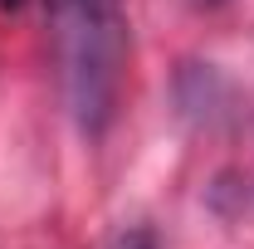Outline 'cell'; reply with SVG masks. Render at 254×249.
I'll return each instance as SVG.
<instances>
[{
	"label": "cell",
	"mask_w": 254,
	"mask_h": 249,
	"mask_svg": "<svg viewBox=\"0 0 254 249\" xmlns=\"http://www.w3.org/2000/svg\"><path fill=\"white\" fill-rule=\"evenodd\" d=\"M44 15L64 103L78 118V127L98 137L118 113V88L127 68L123 0H44Z\"/></svg>",
	"instance_id": "obj_1"
},
{
	"label": "cell",
	"mask_w": 254,
	"mask_h": 249,
	"mask_svg": "<svg viewBox=\"0 0 254 249\" xmlns=\"http://www.w3.org/2000/svg\"><path fill=\"white\" fill-rule=\"evenodd\" d=\"M108 249H157V240H152V230H123Z\"/></svg>",
	"instance_id": "obj_2"
}]
</instances>
